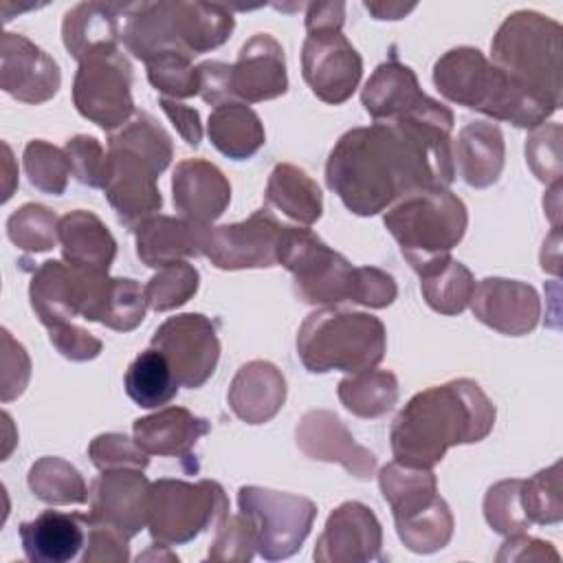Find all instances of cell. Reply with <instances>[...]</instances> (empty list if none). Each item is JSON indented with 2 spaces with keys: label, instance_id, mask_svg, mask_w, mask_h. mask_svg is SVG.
<instances>
[{
  "label": "cell",
  "instance_id": "1",
  "mask_svg": "<svg viewBox=\"0 0 563 563\" xmlns=\"http://www.w3.org/2000/svg\"><path fill=\"white\" fill-rule=\"evenodd\" d=\"M453 112L374 121L347 130L325 163V183L356 216H376L407 194L449 187Z\"/></svg>",
  "mask_w": 563,
  "mask_h": 563
},
{
  "label": "cell",
  "instance_id": "2",
  "mask_svg": "<svg viewBox=\"0 0 563 563\" xmlns=\"http://www.w3.org/2000/svg\"><path fill=\"white\" fill-rule=\"evenodd\" d=\"M495 427V405L471 378L418 391L394 418L389 440L398 464L433 468L451 446L482 442Z\"/></svg>",
  "mask_w": 563,
  "mask_h": 563
},
{
  "label": "cell",
  "instance_id": "3",
  "mask_svg": "<svg viewBox=\"0 0 563 563\" xmlns=\"http://www.w3.org/2000/svg\"><path fill=\"white\" fill-rule=\"evenodd\" d=\"M433 84L449 101L517 128H539L556 108L484 57L479 48L457 46L433 66Z\"/></svg>",
  "mask_w": 563,
  "mask_h": 563
},
{
  "label": "cell",
  "instance_id": "4",
  "mask_svg": "<svg viewBox=\"0 0 563 563\" xmlns=\"http://www.w3.org/2000/svg\"><path fill=\"white\" fill-rule=\"evenodd\" d=\"M235 29L231 11L211 2H134L123 29V46L150 62L163 53L200 55L222 46Z\"/></svg>",
  "mask_w": 563,
  "mask_h": 563
},
{
  "label": "cell",
  "instance_id": "5",
  "mask_svg": "<svg viewBox=\"0 0 563 563\" xmlns=\"http://www.w3.org/2000/svg\"><path fill=\"white\" fill-rule=\"evenodd\" d=\"M402 257L424 277L451 260L466 233L468 211L449 187L420 189L396 200L383 218Z\"/></svg>",
  "mask_w": 563,
  "mask_h": 563
},
{
  "label": "cell",
  "instance_id": "6",
  "mask_svg": "<svg viewBox=\"0 0 563 563\" xmlns=\"http://www.w3.org/2000/svg\"><path fill=\"white\" fill-rule=\"evenodd\" d=\"M387 332L378 317L325 306L310 312L297 332V356L312 374H358L385 356Z\"/></svg>",
  "mask_w": 563,
  "mask_h": 563
},
{
  "label": "cell",
  "instance_id": "7",
  "mask_svg": "<svg viewBox=\"0 0 563 563\" xmlns=\"http://www.w3.org/2000/svg\"><path fill=\"white\" fill-rule=\"evenodd\" d=\"M561 24L537 11H515L490 42L493 64L512 79L550 101L556 110L563 99Z\"/></svg>",
  "mask_w": 563,
  "mask_h": 563
},
{
  "label": "cell",
  "instance_id": "8",
  "mask_svg": "<svg viewBox=\"0 0 563 563\" xmlns=\"http://www.w3.org/2000/svg\"><path fill=\"white\" fill-rule=\"evenodd\" d=\"M117 277L106 271L46 260L31 277L29 299L40 321L51 328L73 317L106 323L112 310Z\"/></svg>",
  "mask_w": 563,
  "mask_h": 563
},
{
  "label": "cell",
  "instance_id": "9",
  "mask_svg": "<svg viewBox=\"0 0 563 563\" xmlns=\"http://www.w3.org/2000/svg\"><path fill=\"white\" fill-rule=\"evenodd\" d=\"M229 515L224 488L213 479H156L150 484L147 528L154 541L183 545Z\"/></svg>",
  "mask_w": 563,
  "mask_h": 563
},
{
  "label": "cell",
  "instance_id": "10",
  "mask_svg": "<svg viewBox=\"0 0 563 563\" xmlns=\"http://www.w3.org/2000/svg\"><path fill=\"white\" fill-rule=\"evenodd\" d=\"M277 264L292 275L295 292L306 303L325 308L352 297L354 266L310 229L286 227Z\"/></svg>",
  "mask_w": 563,
  "mask_h": 563
},
{
  "label": "cell",
  "instance_id": "11",
  "mask_svg": "<svg viewBox=\"0 0 563 563\" xmlns=\"http://www.w3.org/2000/svg\"><path fill=\"white\" fill-rule=\"evenodd\" d=\"M238 506L251 519L257 539L255 550L266 561L292 556L317 517V506L308 497L262 486H242Z\"/></svg>",
  "mask_w": 563,
  "mask_h": 563
},
{
  "label": "cell",
  "instance_id": "12",
  "mask_svg": "<svg viewBox=\"0 0 563 563\" xmlns=\"http://www.w3.org/2000/svg\"><path fill=\"white\" fill-rule=\"evenodd\" d=\"M77 112L101 130L123 128L136 112L132 99V66L121 48L101 51L79 62L73 81Z\"/></svg>",
  "mask_w": 563,
  "mask_h": 563
},
{
  "label": "cell",
  "instance_id": "13",
  "mask_svg": "<svg viewBox=\"0 0 563 563\" xmlns=\"http://www.w3.org/2000/svg\"><path fill=\"white\" fill-rule=\"evenodd\" d=\"M150 345L167 356L180 387L189 389L202 387L220 358L216 323L200 312L169 317L156 328Z\"/></svg>",
  "mask_w": 563,
  "mask_h": 563
},
{
  "label": "cell",
  "instance_id": "14",
  "mask_svg": "<svg viewBox=\"0 0 563 563\" xmlns=\"http://www.w3.org/2000/svg\"><path fill=\"white\" fill-rule=\"evenodd\" d=\"M286 227L268 209H257L242 222L211 227L205 257L222 271L277 266Z\"/></svg>",
  "mask_w": 563,
  "mask_h": 563
},
{
  "label": "cell",
  "instance_id": "15",
  "mask_svg": "<svg viewBox=\"0 0 563 563\" xmlns=\"http://www.w3.org/2000/svg\"><path fill=\"white\" fill-rule=\"evenodd\" d=\"M301 73L314 97L339 106L358 88L363 59L341 31L308 33L301 46Z\"/></svg>",
  "mask_w": 563,
  "mask_h": 563
},
{
  "label": "cell",
  "instance_id": "16",
  "mask_svg": "<svg viewBox=\"0 0 563 563\" xmlns=\"http://www.w3.org/2000/svg\"><path fill=\"white\" fill-rule=\"evenodd\" d=\"M161 174L163 172L143 154L108 143V163L101 189L125 227L134 229L161 209L163 198L156 185Z\"/></svg>",
  "mask_w": 563,
  "mask_h": 563
},
{
  "label": "cell",
  "instance_id": "17",
  "mask_svg": "<svg viewBox=\"0 0 563 563\" xmlns=\"http://www.w3.org/2000/svg\"><path fill=\"white\" fill-rule=\"evenodd\" d=\"M383 528L372 508L361 501L336 506L317 539L314 561L319 563H367L380 561Z\"/></svg>",
  "mask_w": 563,
  "mask_h": 563
},
{
  "label": "cell",
  "instance_id": "18",
  "mask_svg": "<svg viewBox=\"0 0 563 563\" xmlns=\"http://www.w3.org/2000/svg\"><path fill=\"white\" fill-rule=\"evenodd\" d=\"M57 62L20 33H2L0 88L22 103H44L59 90Z\"/></svg>",
  "mask_w": 563,
  "mask_h": 563
},
{
  "label": "cell",
  "instance_id": "19",
  "mask_svg": "<svg viewBox=\"0 0 563 563\" xmlns=\"http://www.w3.org/2000/svg\"><path fill=\"white\" fill-rule=\"evenodd\" d=\"M361 103L374 121H398L409 117H435L449 108L422 92L416 73L398 59L383 62L367 79Z\"/></svg>",
  "mask_w": 563,
  "mask_h": 563
},
{
  "label": "cell",
  "instance_id": "20",
  "mask_svg": "<svg viewBox=\"0 0 563 563\" xmlns=\"http://www.w3.org/2000/svg\"><path fill=\"white\" fill-rule=\"evenodd\" d=\"M295 440L306 457L336 462L358 479H369L376 471V455L361 446L341 418L328 409L303 413L295 429Z\"/></svg>",
  "mask_w": 563,
  "mask_h": 563
},
{
  "label": "cell",
  "instance_id": "21",
  "mask_svg": "<svg viewBox=\"0 0 563 563\" xmlns=\"http://www.w3.org/2000/svg\"><path fill=\"white\" fill-rule=\"evenodd\" d=\"M468 306L475 319L508 336L532 332L541 317L537 290L530 284L504 277H486L475 284Z\"/></svg>",
  "mask_w": 563,
  "mask_h": 563
},
{
  "label": "cell",
  "instance_id": "22",
  "mask_svg": "<svg viewBox=\"0 0 563 563\" xmlns=\"http://www.w3.org/2000/svg\"><path fill=\"white\" fill-rule=\"evenodd\" d=\"M150 484L141 468H110L90 486V517L106 521L130 539L147 526Z\"/></svg>",
  "mask_w": 563,
  "mask_h": 563
},
{
  "label": "cell",
  "instance_id": "23",
  "mask_svg": "<svg viewBox=\"0 0 563 563\" xmlns=\"http://www.w3.org/2000/svg\"><path fill=\"white\" fill-rule=\"evenodd\" d=\"M288 90L286 57L282 44L268 33H255L231 64V95L260 103L277 99Z\"/></svg>",
  "mask_w": 563,
  "mask_h": 563
},
{
  "label": "cell",
  "instance_id": "24",
  "mask_svg": "<svg viewBox=\"0 0 563 563\" xmlns=\"http://www.w3.org/2000/svg\"><path fill=\"white\" fill-rule=\"evenodd\" d=\"M211 224L189 218L152 216L134 227L136 255L150 268H163L187 257L205 255Z\"/></svg>",
  "mask_w": 563,
  "mask_h": 563
},
{
  "label": "cell",
  "instance_id": "25",
  "mask_svg": "<svg viewBox=\"0 0 563 563\" xmlns=\"http://www.w3.org/2000/svg\"><path fill=\"white\" fill-rule=\"evenodd\" d=\"M172 198L183 218L211 224L229 207L231 185L213 163L205 158H187L174 169Z\"/></svg>",
  "mask_w": 563,
  "mask_h": 563
},
{
  "label": "cell",
  "instance_id": "26",
  "mask_svg": "<svg viewBox=\"0 0 563 563\" xmlns=\"http://www.w3.org/2000/svg\"><path fill=\"white\" fill-rule=\"evenodd\" d=\"M132 4L117 2H79L64 13L62 40L66 51L77 59L119 48L125 20Z\"/></svg>",
  "mask_w": 563,
  "mask_h": 563
},
{
  "label": "cell",
  "instance_id": "27",
  "mask_svg": "<svg viewBox=\"0 0 563 563\" xmlns=\"http://www.w3.org/2000/svg\"><path fill=\"white\" fill-rule=\"evenodd\" d=\"M209 431L211 424L185 407H165L152 416L134 420L132 424L134 442L147 455L178 457L183 462L194 460L191 453L196 442Z\"/></svg>",
  "mask_w": 563,
  "mask_h": 563
},
{
  "label": "cell",
  "instance_id": "28",
  "mask_svg": "<svg viewBox=\"0 0 563 563\" xmlns=\"http://www.w3.org/2000/svg\"><path fill=\"white\" fill-rule=\"evenodd\" d=\"M86 515L44 510L20 526L24 556L31 563H66L86 548Z\"/></svg>",
  "mask_w": 563,
  "mask_h": 563
},
{
  "label": "cell",
  "instance_id": "29",
  "mask_svg": "<svg viewBox=\"0 0 563 563\" xmlns=\"http://www.w3.org/2000/svg\"><path fill=\"white\" fill-rule=\"evenodd\" d=\"M227 400L242 422L264 424L284 407L286 378L273 363L251 361L235 372Z\"/></svg>",
  "mask_w": 563,
  "mask_h": 563
},
{
  "label": "cell",
  "instance_id": "30",
  "mask_svg": "<svg viewBox=\"0 0 563 563\" xmlns=\"http://www.w3.org/2000/svg\"><path fill=\"white\" fill-rule=\"evenodd\" d=\"M504 134L493 121L466 123L455 141L453 163L462 180L475 189L490 187L499 180L504 169Z\"/></svg>",
  "mask_w": 563,
  "mask_h": 563
},
{
  "label": "cell",
  "instance_id": "31",
  "mask_svg": "<svg viewBox=\"0 0 563 563\" xmlns=\"http://www.w3.org/2000/svg\"><path fill=\"white\" fill-rule=\"evenodd\" d=\"M57 240L62 244L64 262L68 264L108 273L117 255V240L92 211L75 209L62 216L57 224Z\"/></svg>",
  "mask_w": 563,
  "mask_h": 563
},
{
  "label": "cell",
  "instance_id": "32",
  "mask_svg": "<svg viewBox=\"0 0 563 563\" xmlns=\"http://www.w3.org/2000/svg\"><path fill=\"white\" fill-rule=\"evenodd\" d=\"M207 134L213 147L233 161L251 158L266 141L262 119L242 101L216 106L209 114Z\"/></svg>",
  "mask_w": 563,
  "mask_h": 563
},
{
  "label": "cell",
  "instance_id": "33",
  "mask_svg": "<svg viewBox=\"0 0 563 563\" xmlns=\"http://www.w3.org/2000/svg\"><path fill=\"white\" fill-rule=\"evenodd\" d=\"M266 205L290 220L310 227L321 218L323 196L319 185L297 165L277 163L266 183Z\"/></svg>",
  "mask_w": 563,
  "mask_h": 563
},
{
  "label": "cell",
  "instance_id": "34",
  "mask_svg": "<svg viewBox=\"0 0 563 563\" xmlns=\"http://www.w3.org/2000/svg\"><path fill=\"white\" fill-rule=\"evenodd\" d=\"M123 387L134 405L143 409H156L167 405L178 394L180 383L167 356L150 345L128 365Z\"/></svg>",
  "mask_w": 563,
  "mask_h": 563
},
{
  "label": "cell",
  "instance_id": "35",
  "mask_svg": "<svg viewBox=\"0 0 563 563\" xmlns=\"http://www.w3.org/2000/svg\"><path fill=\"white\" fill-rule=\"evenodd\" d=\"M394 523L405 548L418 554L438 552L453 537V515L440 495L411 512L394 517Z\"/></svg>",
  "mask_w": 563,
  "mask_h": 563
},
{
  "label": "cell",
  "instance_id": "36",
  "mask_svg": "<svg viewBox=\"0 0 563 563\" xmlns=\"http://www.w3.org/2000/svg\"><path fill=\"white\" fill-rule=\"evenodd\" d=\"M339 400L358 418H380L398 400V378L389 369H365L339 383Z\"/></svg>",
  "mask_w": 563,
  "mask_h": 563
},
{
  "label": "cell",
  "instance_id": "37",
  "mask_svg": "<svg viewBox=\"0 0 563 563\" xmlns=\"http://www.w3.org/2000/svg\"><path fill=\"white\" fill-rule=\"evenodd\" d=\"M29 488L31 493L51 506H68V504H86L88 486L81 473L62 457H40L29 471Z\"/></svg>",
  "mask_w": 563,
  "mask_h": 563
},
{
  "label": "cell",
  "instance_id": "38",
  "mask_svg": "<svg viewBox=\"0 0 563 563\" xmlns=\"http://www.w3.org/2000/svg\"><path fill=\"white\" fill-rule=\"evenodd\" d=\"M378 486L394 517L411 512L438 495V479L431 468H411L398 462L380 468Z\"/></svg>",
  "mask_w": 563,
  "mask_h": 563
},
{
  "label": "cell",
  "instance_id": "39",
  "mask_svg": "<svg viewBox=\"0 0 563 563\" xmlns=\"http://www.w3.org/2000/svg\"><path fill=\"white\" fill-rule=\"evenodd\" d=\"M420 290L431 310L453 317L471 303L475 279L462 262L451 257L438 271L420 277Z\"/></svg>",
  "mask_w": 563,
  "mask_h": 563
},
{
  "label": "cell",
  "instance_id": "40",
  "mask_svg": "<svg viewBox=\"0 0 563 563\" xmlns=\"http://www.w3.org/2000/svg\"><path fill=\"white\" fill-rule=\"evenodd\" d=\"M521 508L530 523L552 526L563 519L561 497V462L534 473L530 479H521Z\"/></svg>",
  "mask_w": 563,
  "mask_h": 563
},
{
  "label": "cell",
  "instance_id": "41",
  "mask_svg": "<svg viewBox=\"0 0 563 563\" xmlns=\"http://www.w3.org/2000/svg\"><path fill=\"white\" fill-rule=\"evenodd\" d=\"M22 165L29 183L35 189L53 196H59L66 191L68 176L73 174L66 152L42 139H33L26 143L22 154Z\"/></svg>",
  "mask_w": 563,
  "mask_h": 563
},
{
  "label": "cell",
  "instance_id": "42",
  "mask_svg": "<svg viewBox=\"0 0 563 563\" xmlns=\"http://www.w3.org/2000/svg\"><path fill=\"white\" fill-rule=\"evenodd\" d=\"M55 213L37 202H26L15 209L7 220V238L22 251L42 253L51 251L57 242Z\"/></svg>",
  "mask_w": 563,
  "mask_h": 563
},
{
  "label": "cell",
  "instance_id": "43",
  "mask_svg": "<svg viewBox=\"0 0 563 563\" xmlns=\"http://www.w3.org/2000/svg\"><path fill=\"white\" fill-rule=\"evenodd\" d=\"M108 143L123 145V147H130V150L143 154L161 172L167 169V165H169V161L174 156L172 136L147 112H136L123 128H119V132L110 134Z\"/></svg>",
  "mask_w": 563,
  "mask_h": 563
},
{
  "label": "cell",
  "instance_id": "44",
  "mask_svg": "<svg viewBox=\"0 0 563 563\" xmlns=\"http://www.w3.org/2000/svg\"><path fill=\"white\" fill-rule=\"evenodd\" d=\"M200 286V273L189 262H174L163 266L145 284L147 306L156 312H167L187 303Z\"/></svg>",
  "mask_w": 563,
  "mask_h": 563
},
{
  "label": "cell",
  "instance_id": "45",
  "mask_svg": "<svg viewBox=\"0 0 563 563\" xmlns=\"http://www.w3.org/2000/svg\"><path fill=\"white\" fill-rule=\"evenodd\" d=\"M150 84L167 95V99H187L200 92L198 66L191 64L189 55L183 53H163L150 59L147 64Z\"/></svg>",
  "mask_w": 563,
  "mask_h": 563
},
{
  "label": "cell",
  "instance_id": "46",
  "mask_svg": "<svg viewBox=\"0 0 563 563\" xmlns=\"http://www.w3.org/2000/svg\"><path fill=\"white\" fill-rule=\"evenodd\" d=\"M521 479H501L493 484L484 497V517L499 534L526 532L532 523L521 508Z\"/></svg>",
  "mask_w": 563,
  "mask_h": 563
},
{
  "label": "cell",
  "instance_id": "47",
  "mask_svg": "<svg viewBox=\"0 0 563 563\" xmlns=\"http://www.w3.org/2000/svg\"><path fill=\"white\" fill-rule=\"evenodd\" d=\"M561 136L559 123H541L526 141V163L532 174L545 185H559L563 176L561 163Z\"/></svg>",
  "mask_w": 563,
  "mask_h": 563
},
{
  "label": "cell",
  "instance_id": "48",
  "mask_svg": "<svg viewBox=\"0 0 563 563\" xmlns=\"http://www.w3.org/2000/svg\"><path fill=\"white\" fill-rule=\"evenodd\" d=\"M255 528L251 519L242 512L227 515L216 526V537L209 548V561H229V563H246L253 559L255 550Z\"/></svg>",
  "mask_w": 563,
  "mask_h": 563
},
{
  "label": "cell",
  "instance_id": "49",
  "mask_svg": "<svg viewBox=\"0 0 563 563\" xmlns=\"http://www.w3.org/2000/svg\"><path fill=\"white\" fill-rule=\"evenodd\" d=\"M88 455L99 471L110 468H141L150 464L147 453L123 433H101L88 444Z\"/></svg>",
  "mask_w": 563,
  "mask_h": 563
},
{
  "label": "cell",
  "instance_id": "50",
  "mask_svg": "<svg viewBox=\"0 0 563 563\" xmlns=\"http://www.w3.org/2000/svg\"><path fill=\"white\" fill-rule=\"evenodd\" d=\"M86 552L81 556L84 563H125L130 559V537L119 528L92 519L86 515Z\"/></svg>",
  "mask_w": 563,
  "mask_h": 563
},
{
  "label": "cell",
  "instance_id": "51",
  "mask_svg": "<svg viewBox=\"0 0 563 563\" xmlns=\"http://www.w3.org/2000/svg\"><path fill=\"white\" fill-rule=\"evenodd\" d=\"M64 152L70 161L73 176L88 187H103L106 178V163L108 154L103 152L101 143L95 136L77 134L66 141Z\"/></svg>",
  "mask_w": 563,
  "mask_h": 563
},
{
  "label": "cell",
  "instance_id": "52",
  "mask_svg": "<svg viewBox=\"0 0 563 563\" xmlns=\"http://www.w3.org/2000/svg\"><path fill=\"white\" fill-rule=\"evenodd\" d=\"M147 308L150 306L145 299V288H141L134 279L117 277L112 310L106 321V328L117 332H132L145 319Z\"/></svg>",
  "mask_w": 563,
  "mask_h": 563
},
{
  "label": "cell",
  "instance_id": "53",
  "mask_svg": "<svg viewBox=\"0 0 563 563\" xmlns=\"http://www.w3.org/2000/svg\"><path fill=\"white\" fill-rule=\"evenodd\" d=\"M398 295V286L387 271L376 266H354L350 301L367 308H387Z\"/></svg>",
  "mask_w": 563,
  "mask_h": 563
},
{
  "label": "cell",
  "instance_id": "54",
  "mask_svg": "<svg viewBox=\"0 0 563 563\" xmlns=\"http://www.w3.org/2000/svg\"><path fill=\"white\" fill-rule=\"evenodd\" d=\"M31 378V358L22 343H18L11 332L2 330V387L0 398L9 402L18 398Z\"/></svg>",
  "mask_w": 563,
  "mask_h": 563
},
{
  "label": "cell",
  "instance_id": "55",
  "mask_svg": "<svg viewBox=\"0 0 563 563\" xmlns=\"http://www.w3.org/2000/svg\"><path fill=\"white\" fill-rule=\"evenodd\" d=\"M46 330H48V341L53 343V347L68 361H77V363L92 361L103 350V343L97 336H92L88 330H84L79 325H73L70 321L51 325Z\"/></svg>",
  "mask_w": 563,
  "mask_h": 563
},
{
  "label": "cell",
  "instance_id": "56",
  "mask_svg": "<svg viewBox=\"0 0 563 563\" xmlns=\"http://www.w3.org/2000/svg\"><path fill=\"white\" fill-rule=\"evenodd\" d=\"M200 75V97L211 106L233 101L231 95V64L224 62H202L198 64Z\"/></svg>",
  "mask_w": 563,
  "mask_h": 563
},
{
  "label": "cell",
  "instance_id": "57",
  "mask_svg": "<svg viewBox=\"0 0 563 563\" xmlns=\"http://www.w3.org/2000/svg\"><path fill=\"white\" fill-rule=\"evenodd\" d=\"M559 561V552L539 539L526 537L523 532L519 534H510L501 550L497 552V561Z\"/></svg>",
  "mask_w": 563,
  "mask_h": 563
},
{
  "label": "cell",
  "instance_id": "58",
  "mask_svg": "<svg viewBox=\"0 0 563 563\" xmlns=\"http://www.w3.org/2000/svg\"><path fill=\"white\" fill-rule=\"evenodd\" d=\"M158 106L163 108V112L167 114V119L172 121L176 132L183 136V141L191 147H198L202 141V123H200L198 110H194L185 103H178L176 99H167V97H161Z\"/></svg>",
  "mask_w": 563,
  "mask_h": 563
},
{
  "label": "cell",
  "instance_id": "59",
  "mask_svg": "<svg viewBox=\"0 0 563 563\" xmlns=\"http://www.w3.org/2000/svg\"><path fill=\"white\" fill-rule=\"evenodd\" d=\"M345 20L343 2H310L306 7V33L341 31Z\"/></svg>",
  "mask_w": 563,
  "mask_h": 563
},
{
  "label": "cell",
  "instance_id": "60",
  "mask_svg": "<svg viewBox=\"0 0 563 563\" xmlns=\"http://www.w3.org/2000/svg\"><path fill=\"white\" fill-rule=\"evenodd\" d=\"M365 9L376 20H400L409 11L416 9V4H402V2H365Z\"/></svg>",
  "mask_w": 563,
  "mask_h": 563
},
{
  "label": "cell",
  "instance_id": "61",
  "mask_svg": "<svg viewBox=\"0 0 563 563\" xmlns=\"http://www.w3.org/2000/svg\"><path fill=\"white\" fill-rule=\"evenodd\" d=\"M2 150H4V161H2V169H4V194H2V200L7 202L13 194V187H15V176L18 172H13V156H11V147L7 143H2Z\"/></svg>",
  "mask_w": 563,
  "mask_h": 563
},
{
  "label": "cell",
  "instance_id": "62",
  "mask_svg": "<svg viewBox=\"0 0 563 563\" xmlns=\"http://www.w3.org/2000/svg\"><path fill=\"white\" fill-rule=\"evenodd\" d=\"M147 559H167V561H178L176 554L172 552H158V543H154L145 554H139V561H147Z\"/></svg>",
  "mask_w": 563,
  "mask_h": 563
}]
</instances>
